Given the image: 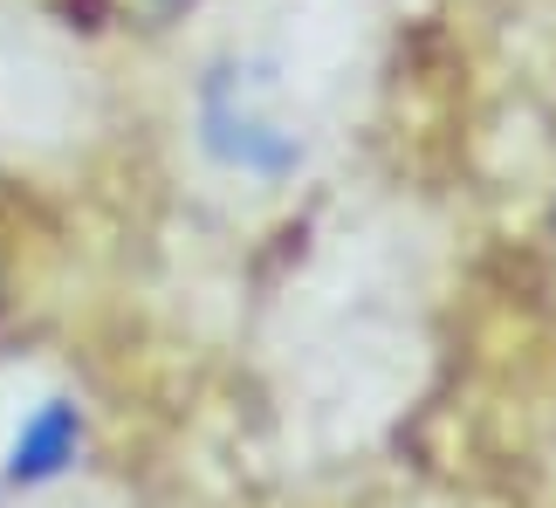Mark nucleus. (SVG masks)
Instances as JSON below:
<instances>
[{
	"label": "nucleus",
	"mask_w": 556,
	"mask_h": 508,
	"mask_svg": "<svg viewBox=\"0 0 556 508\" xmlns=\"http://www.w3.org/2000/svg\"><path fill=\"white\" fill-rule=\"evenodd\" d=\"M200 144L227 173L282 179L303 165V124H295L289 82L268 55H227L200 82Z\"/></svg>",
	"instance_id": "f257e3e1"
},
{
	"label": "nucleus",
	"mask_w": 556,
	"mask_h": 508,
	"mask_svg": "<svg viewBox=\"0 0 556 508\" xmlns=\"http://www.w3.org/2000/svg\"><path fill=\"white\" fill-rule=\"evenodd\" d=\"M124 8H138V14H173V8H186V0H124Z\"/></svg>",
	"instance_id": "7ed1b4c3"
},
{
	"label": "nucleus",
	"mask_w": 556,
	"mask_h": 508,
	"mask_svg": "<svg viewBox=\"0 0 556 508\" xmlns=\"http://www.w3.org/2000/svg\"><path fill=\"white\" fill-rule=\"evenodd\" d=\"M76 460H83V406L76 398H41L8 440V481L14 488H41V481L70 474Z\"/></svg>",
	"instance_id": "f03ea898"
}]
</instances>
